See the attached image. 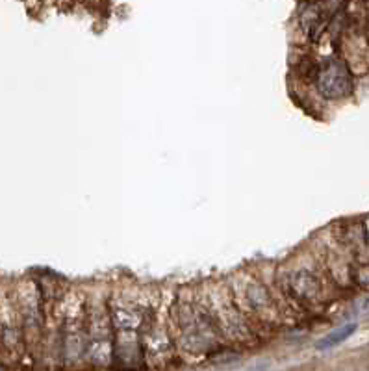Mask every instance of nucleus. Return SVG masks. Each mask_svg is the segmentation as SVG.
<instances>
[{"label": "nucleus", "mask_w": 369, "mask_h": 371, "mask_svg": "<svg viewBox=\"0 0 369 371\" xmlns=\"http://www.w3.org/2000/svg\"><path fill=\"white\" fill-rule=\"evenodd\" d=\"M352 330H354V325H349V327L339 328V330H336V332L328 334L326 338H323L317 347H319V349H328V347H332V345H338L339 341H343V340H347V338H349L350 334H352Z\"/></svg>", "instance_id": "20e7f679"}, {"label": "nucleus", "mask_w": 369, "mask_h": 371, "mask_svg": "<svg viewBox=\"0 0 369 371\" xmlns=\"http://www.w3.org/2000/svg\"><path fill=\"white\" fill-rule=\"evenodd\" d=\"M243 297L249 308L254 312L256 315H263V314H269L271 312V295L267 293V289L263 288L262 284L254 282V280H243Z\"/></svg>", "instance_id": "7ed1b4c3"}, {"label": "nucleus", "mask_w": 369, "mask_h": 371, "mask_svg": "<svg viewBox=\"0 0 369 371\" xmlns=\"http://www.w3.org/2000/svg\"><path fill=\"white\" fill-rule=\"evenodd\" d=\"M315 88L326 101H341L352 91V76L341 60H325L315 73Z\"/></svg>", "instance_id": "f257e3e1"}, {"label": "nucleus", "mask_w": 369, "mask_h": 371, "mask_svg": "<svg viewBox=\"0 0 369 371\" xmlns=\"http://www.w3.org/2000/svg\"><path fill=\"white\" fill-rule=\"evenodd\" d=\"M286 284H288L291 295L304 302L317 299L321 293L319 278L315 277L310 269H306V267L291 271L288 275V278H286Z\"/></svg>", "instance_id": "f03ea898"}]
</instances>
